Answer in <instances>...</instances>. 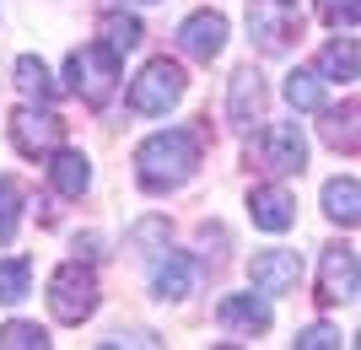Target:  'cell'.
Segmentation results:
<instances>
[{"label": "cell", "mask_w": 361, "mask_h": 350, "mask_svg": "<svg viewBox=\"0 0 361 350\" xmlns=\"http://www.w3.org/2000/svg\"><path fill=\"white\" fill-rule=\"evenodd\" d=\"M216 318H221L226 335H264L270 329V302H264V291L259 296H248V291H232V296H221L216 302Z\"/></svg>", "instance_id": "obj_9"}, {"label": "cell", "mask_w": 361, "mask_h": 350, "mask_svg": "<svg viewBox=\"0 0 361 350\" xmlns=\"http://www.w3.org/2000/svg\"><path fill=\"white\" fill-rule=\"evenodd\" d=\"M103 44L114 49V54H130V49L140 44V22L135 16H119V11L103 16Z\"/></svg>", "instance_id": "obj_23"}, {"label": "cell", "mask_w": 361, "mask_h": 350, "mask_svg": "<svg viewBox=\"0 0 361 350\" xmlns=\"http://www.w3.org/2000/svg\"><path fill=\"white\" fill-rule=\"evenodd\" d=\"M318 16L329 27H356L361 22V0H318Z\"/></svg>", "instance_id": "obj_25"}, {"label": "cell", "mask_w": 361, "mask_h": 350, "mask_svg": "<svg viewBox=\"0 0 361 350\" xmlns=\"http://www.w3.org/2000/svg\"><path fill=\"white\" fill-rule=\"evenodd\" d=\"M60 135H65V124L49 108H16L11 113V140L22 156H54L60 151Z\"/></svg>", "instance_id": "obj_7"}, {"label": "cell", "mask_w": 361, "mask_h": 350, "mask_svg": "<svg viewBox=\"0 0 361 350\" xmlns=\"http://www.w3.org/2000/svg\"><path fill=\"white\" fill-rule=\"evenodd\" d=\"M183 97V65L178 60H146L140 76L130 81V108L135 113H167V108Z\"/></svg>", "instance_id": "obj_5"}, {"label": "cell", "mask_w": 361, "mask_h": 350, "mask_svg": "<svg viewBox=\"0 0 361 350\" xmlns=\"http://www.w3.org/2000/svg\"><path fill=\"white\" fill-rule=\"evenodd\" d=\"M356 345H361V335H356Z\"/></svg>", "instance_id": "obj_29"}, {"label": "cell", "mask_w": 361, "mask_h": 350, "mask_svg": "<svg viewBox=\"0 0 361 350\" xmlns=\"http://www.w3.org/2000/svg\"><path fill=\"white\" fill-rule=\"evenodd\" d=\"M318 135H324L329 151H345V156L361 151V97H350V103H340V108H324Z\"/></svg>", "instance_id": "obj_12"}, {"label": "cell", "mask_w": 361, "mask_h": 350, "mask_svg": "<svg viewBox=\"0 0 361 350\" xmlns=\"http://www.w3.org/2000/svg\"><path fill=\"white\" fill-rule=\"evenodd\" d=\"M49 183H54L65 199H81V194H87V183H92V162H87L81 151H54Z\"/></svg>", "instance_id": "obj_18"}, {"label": "cell", "mask_w": 361, "mask_h": 350, "mask_svg": "<svg viewBox=\"0 0 361 350\" xmlns=\"http://www.w3.org/2000/svg\"><path fill=\"white\" fill-rule=\"evenodd\" d=\"M324 215L340 227H361V183L356 178H329L324 183Z\"/></svg>", "instance_id": "obj_15"}, {"label": "cell", "mask_w": 361, "mask_h": 350, "mask_svg": "<svg viewBox=\"0 0 361 350\" xmlns=\"http://www.w3.org/2000/svg\"><path fill=\"white\" fill-rule=\"evenodd\" d=\"M226 113H232V124H238V130H248V124L264 113V76H259L254 65H243L238 76H232V97H226Z\"/></svg>", "instance_id": "obj_14"}, {"label": "cell", "mask_w": 361, "mask_h": 350, "mask_svg": "<svg viewBox=\"0 0 361 350\" xmlns=\"http://www.w3.org/2000/svg\"><path fill=\"white\" fill-rule=\"evenodd\" d=\"M334 345H340V329H334V323H307L297 335V350H334Z\"/></svg>", "instance_id": "obj_26"}, {"label": "cell", "mask_w": 361, "mask_h": 350, "mask_svg": "<svg viewBox=\"0 0 361 350\" xmlns=\"http://www.w3.org/2000/svg\"><path fill=\"white\" fill-rule=\"evenodd\" d=\"M11 76H16V87L27 92V97H38V103H49L54 97V81H49V70H44V60H32V54H22V60L11 65Z\"/></svg>", "instance_id": "obj_20"}, {"label": "cell", "mask_w": 361, "mask_h": 350, "mask_svg": "<svg viewBox=\"0 0 361 350\" xmlns=\"http://www.w3.org/2000/svg\"><path fill=\"white\" fill-rule=\"evenodd\" d=\"M248 32L264 54H286L302 38V11L297 0H248Z\"/></svg>", "instance_id": "obj_4"}, {"label": "cell", "mask_w": 361, "mask_h": 350, "mask_svg": "<svg viewBox=\"0 0 361 350\" xmlns=\"http://www.w3.org/2000/svg\"><path fill=\"white\" fill-rule=\"evenodd\" d=\"M16 227H22V183L0 178V243H11Z\"/></svg>", "instance_id": "obj_22"}, {"label": "cell", "mask_w": 361, "mask_h": 350, "mask_svg": "<svg viewBox=\"0 0 361 350\" xmlns=\"http://www.w3.org/2000/svg\"><path fill=\"white\" fill-rule=\"evenodd\" d=\"M65 76H71V92L75 97H87L92 108H103L114 97V81H119V54L108 44H81L65 65Z\"/></svg>", "instance_id": "obj_2"}, {"label": "cell", "mask_w": 361, "mask_h": 350, "mask_svg": "<svg viewBox=\"0 0 361 350\" xmlns=\"http://www.w3.org/2000/svg\"><path fill=\"white\" fill-rule=\"evenodd\" d=\"M49 313L60 323H81L97 313V280H92V270H81V259L49 275Z\"/></svg>", "instance_id": "obj_3"}, {"label": "cell", "mask_w": 361, "mask_h": 350, "mask_svg": "<svg viewBox=\"0 0 361 350\" xmlns=\"http://www.w3.org/2000/svg\"><path fill=\"white\" fill-rule=\"evenodd\" d=\"M286 103L297 113H324V76L318 70H291L286 76Z\"/></svg>", "instance_id": "obj_19"}, {"label": "cell", "mask_w": 361, "mask_h": 350, "mask_svg": "<svg viewBox=\"0 0 361 350\" xmlns=\"http://www.w3.org/2000/svg\"><path fill=\"white\" fill-rule=\"evenodd\" d=\"M103 345H157V335H108Z\"/></svg>", "instance_id": "obj_27"}, {"label": "cell", "mask_w": 361, "mask_h": 350, "mask_svg": "<svg viewBox=\"0 0 361 350\" xmlns=\"http://www.w3.org/2000/svg\"><path fill=\"white\" fill-rule=\"evenodd\" d=\"M318 302L324 307L361 302V270H356V254L345 243L324 248V259H318Z\"/></svg>", "instance_id": "obj_6"}, {"label": "cell", "mask_w": 361, "mask_h": 350, "mask_svg": "<svg viewBox=\"0 0 361 350\" xmlns=\"http://www.w3.org/2000/svg\"><path fill=\"white\" fill-rule=\"evenodd\" d=\"M178 49L189 54V60H205V65H211L216 54L226 49V16L221 11H195L178 27Z\"/></svg>", "instance_id": "obj_11"}, {"label": "cell", "mask_w": 361, "mask_h": 350, "mask_svg": "<svg viewBox=\"0 0 361 350\" xmlns=\"http://www.w3.org/2000/svg\"><path fill=\"white\" fill-rule=\"evenodd\" d=\"M189 286H195V264L183 259V254H167V259H157V270H151V291H157L162 302H178V296H189Z\"/></svg>", "instance_id": "obj_16"}, {"label": "cell", "mask_w": 361, "mask_h": 350, "mask_svg": "<svg viewBox=\"0 0 361 350\" xmlns=\"http://www.w3.org/2000/svg\"><path fill=\"white\" fill-rule=\"evenodd\" d=\"M27 286H32V264L22 259V254H16V259H0V302H6V307L22 302Z\"/></svg>", "instance_id": "obj_21"}, {"label": "cell", "mask_w": 361, "mask_h": 350, "mask_svg": "<svg viewBox=\"0 0 361 350\" xmlns=\"http://www.w3.org/2000/svg\"><path fill=\"white\" fill-rule=\"evenodd\" d=\"M130 6H157V0H130Z\"/></svg>", "instance_id": "obj_28"}, {"label": "cell", "mask_w": 361, "mask_h": 350, "mask_svg": "<svg viewBox=\"0 0 361 350\" xmlns=\"http://www.w3.org/2000/svg\"><path fill=\"white\" fill-rule=\"evenodd\" d=\"M318 76L324 81H356L361 76V44L356 38H334L318 54Z\"/></svg>", "instance_id": "obj_17"}, {"label": "cell", "mask_w": 361, "mask_h": 350, "mask_svg": "<svg viewBox=\"0 0 361 350\" xmlns=\"http://www.w3.org/2000/svg\"><path fill=\"white\" fill-rule=\"evenodd\" d=\"M264 168L281 173V178L307 168V135H302V124H270L264 130Z\"/></svg>", "instance_id": "obj_10"}, {"label": "cell", "mask_w": 361, "mask_h": 350, "mask_svg": "<svg viewBox=\"0 0 361 350\" xmlns=\"http://www.w3.org/2000/svg\"><path fill=\"white\" fill-rule=\"evenodd\" d=\"M248 215H254V227H264V232H286L291 221H297V199H291L281 183H264V189L248 194Z\"/></svg>", "instance_id": "obj_13"}, {"label": "cell", "mask_w": 361, "mask_h": 350, "mask_svg": "<svg viewBox=\"0 0 361 350\" xmlns=\"http://www.w3.org/2000/svg\"><path fill=\"white\" fill-rule=\"evenodd\" d=\"M49 335L38 329V323H6L0 329V350H44Z\"/></svg>", "instance_id": "obj_24"}, {"label": "cell", "mask_w": 361, "mask_h": 350, "mask_svg": "<svg viewBox=\"0 0 361 350\" xmlns=\"http://www.w3.org/2000/svg\"><path fill=\"white\" fill-rule=\"evenodd\" d=\"M248 280H254V291H264V296H286V291H297V280H302V254H291V248L254 254Z\"/></svg>", "instance_id": "obj_8"}, {"label": "cell", "mask_w": 361, "mask_h": 350, "mask_svg": "<svg viewBox=\"0 0 361 350\" xmlns=\"http://www.w3.org/2000/svg\"><path fill=\"white\" fill-rule=\"evenodd\" d=\"M135 168H140V183H146L151 194H167V189H178V183L195 178V168H200V140L189 135V130H162V135L140 140Z\"/></svg>", "instance_id": "obj_1"}]
</instances>
